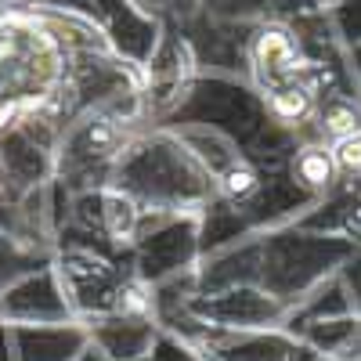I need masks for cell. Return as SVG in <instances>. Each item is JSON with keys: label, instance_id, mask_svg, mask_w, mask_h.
Here are the masks:
<instances>
[{"label": "cell", "instance_id": "38", "mask_svg": "<svg viewBox=\"0 0 361 361\" xmlns=\"http://www.w3.org/2000/svg\"><path fill=\"white\" fill-rule=\"evenodd\" d=\"M311 361H329V357H322V354H314V357H311Z\"/></svg>", "mask_w": 361, "mask_h": 361}, {"label": "cell", "instance_id": "8", "mask_svg": "<svg viewBox=\"0 0 361 361\" xmlns=\"http://www.w3.org/2000/svg\"><path fill=\"white\" fill-rule=\"evenodd\" d=\"M202 260L195 214H145L130 246V267L148 286H159L195 271Z\"/></svg>", "mask_w": 361, "mask_h": 361}, {"label": "cell", "instance_id": "29", "mask_svg": "<svg viewBox=\"0 0 361 361\" xmlns=\"http://www.w3.org/2000/svg\"><path fill=\"white\" fill-rule=\"evenodd\" d=\"M333 15V25H336V37L347 51L361 47V0H340V4L329 8Z\"/></svg>", "mask_w": 361, "mask_h": 361}, {"label": "cell", "instance_id": "12", "mask_svg": "<svg viewBox=\"0 0 361 361\" xmlns=\"http://www.w3.org/2000/svg\"><path fill=\"white\" fill-rule=\"evenodd\" d=\"M192 311L224 333H257V329H286L289 307L260 286H235L224 293L192 296Z\"/></svg>", "mask_w": 361, "mask_h": 361}, {"label": "cell", "instance_id": "39", "mask_svg": "<svg viewBox=\"0 0 361 361\" xmlns=\"http://www.w3.org/2000/svg\"><path fill=\"white\" fill-rule=\"evenodd\" d=\"M325 4H329V8H333V4H340V0H325Z\"/></svg>", "mask_w": 361, "mask_h": 361}, {"label": "cell", "instance_id": "16", "mask_svg": "<svg viewBox=\"0 0 361 361\" xmlns=\"http://www.w3.org/2000/svg\"><path fill=\"white\" fill-rule=\"evenodd\" d=\"M314 202L318 199H311L304 188H296V180L289 177L286 166H267L260 192L253 195L250 206L238 209V214L246 217V224L253 231H275V228L296 224Z\"/></svg>", "mask_w": 361, "mask_h": 361}, {"label": "cell", "instance_id": "35", "mask_svg": "<svg viewBox=\"0 0 361 361\" xmlns=\"http://www.w3.org/2000/svg\"><path fill=\"white\" fill-rule=\"evenodd\" d=\"M0 361H15V350H11V325L0 322Z\"/></svg>", "mask_w": 361, "mask_h": 361}, {"label": "cell", "instance_id": "13", "mask_svg": "<svg viewBox=\"0 0 361 361\" xmlns=\"http://www.w3.org/2000/svg\"><path fill=\"white\" fill-rule=\"evenodd\" d=\"M0 322L4 325H66V322H76L54 267H44L37 275H25L15 286L0 289Z\"/></svg>", "mask_w": 361, "mask_h": 361}, {"label": "cell", "instance_id": "37", "mask_svg": "<svg viewBox=\"0 0 361 361\" xmlns=\"http://www.w3.org/2000/svg\"><path fill=\"white\" fill-rule=\"evenodd\" d=\"M8 11H11V4H8V0H0V18H4Z\"/></svg>", "mask_w": 361, "mask_h": 361}, {"label": "cell", "instance_id": "27", "mask_svg": "<svg viewBox=\"0 0 361 361\" xmlns=\"http://www.w3.org/2000/svg\"><path fill=\"white\" fill-rule=\"evenodd\" d=\"M329 156L336 166V180L347 188H361V130L329 145Z\"/></svg>", "mask_w": 361, "mask_h": 361}, {"label": "cell", "instance_id": "22", "mask_svg": "<svg viewBox=\"0 0 361 361\" xmlns=\"http://www.w3.org/2000/svg\"><path fill=\"white\" fill-rule=\"evenodd\" d=\"M289 177L296 180V188H304L311 199H322L329 195L340 180H336V166H333V156H329V145L322 141H304L296 145V152L289 156L286 163Z\"/></svg>", "mask_w": 361, "mask_h": 361}, {"label": "cell", "instance_id": "23", "mask_svg": "<svg viewBox=\"0 0 361 361\" xmlns=\"http://www.w3.org/2000/svg\"><path fill=\"white\" fill-rule=\"evenodd\" d=\"M350 296L340 282V271L333 279H325L322 286H314L300 304L289 307V318H286V329L289 333H296V329H304V325H314V322H329V318H343L350 314Z\"/></svg>", "mask_w": 361, "mask_h": 361}, {"label": "cell", "instance_id": "31", "mask_svg": "<svg viewBox=\"0 0 361 361\" xmlns=\"http://www.w3.org/2000/svg\"><path fill=\"white\" fill-rule=\"evenodd\" d=\"M329 4L325 0H267V15L264 18H275V22H296V18H307L325 11Z\"/></svg>", "mask_w": 361, "mask_h": 361}, {"label": "cell", "instance_id": "24", "mask_svg": "<svg viewBox=\"0 0 361 361\" xmlns=\"http://www.w3.org/2000/svg\"><path fill=\"white\" fill-rule=\"evenodd\" d=\"M257 235L246 217L238 214L235 206H228L224 199H214L202 214H199V243H202V257L206 253H217L224 246H235V243H243V238Z\"/></svg>", "mask_w": 361, "mask_h": 361}, {"label": "cell", "instance_id": "3", "mask_svg": "<svg viewBox=\"0 0 361 361\" xmlns=\"http://www.w3.org/2000/svg\"><path fill=\"white\" fill-rule=\"evenodd\" d=\"M73 51L37 15L11 8L0 18V130L51 109L69 83Z\"/></svg>", "mask_w": 361, "mask_h": 361}, {"label": "cell", "instance_id": "25", "mask_svg": "<svg viewBox=\"0 0 361 361\" xmlns=\"http://www.w3.org/2000/svg\"><path fill=\"white\" fill-rule=\"evenodd\" d=\"M177 134H180V141H185L192 152H195V159L209 170V177H221L228 166H235L238 159H243V148H238L235 141H228L224 134H217V130H209V127H173ZM250 159V156H246Z\"/></svg>", "mask_w": 361, "mask_h": 361}, {"label": "cell", "instance_id": "19", "mask_svg": "<svg viewBox=\"0 0 361 361\" xmlns=\"http://www.w3.org/2000/svg\"><path fill=\"white\" fill-rule=\"evenodd\" d=\"M90 336L83 322L66 325H11L15 361H76Z\"/></svg>", "mask_w": 361, "mask_h": 361}, {"label": "cell", "instance_id": "7", "mask_svg": "<svg viewBox=\"0 0 361 361\" xmlns=\"http://www.w3.org/2000/svg\"><path fill=\"white\" fill-rule=\"evenodd\" d=\"M54 275L66 289L76 322L116 314L123 307V293L134 279V267L123 257H109L80 246H62L54 253Z\"/></svg>", "mask_w": 361, "mask_h": 361}, {"label": "cell", "instance_id": "34", "mask_svg": "<svg viewBox=\"0 0 361 361\" xmlns=\"http://www.w3.org/2000/svg\"><path fill=\"white\" fill-rule=\"evenodd\" d=\"M340 282H343V289L350 296V307L361 314V246H354V253L340 267Z\"/></svg>", "mask_w": 361, "mask_h": 361}, {"label": "cell", "instance_id": "11", "mask_svg": "<svg viewBox=\"0 0 361 361\" xmlns=\"http://www.w3.org/2000/svg\"><path fill=\"white\" fill-rule=\"evenodd\" d=\"M173 25L180 37L188 40L199 73H214V76H238L246 80V44H250V29L243 22H221L214 15H206L199 4L185 11Z\"/></svg>", "mask_w": 361, "mask_h": 361}, {"label": "cell", "instance_id": "2", "mask_svg": "<svg viewBox=\"0 0 361 361\" xmlns=\"http://www.w3.org/2000/svg\"><path fill=\"white\" fill-rule=\"evenodd\" d=\"M163 127H209L243 148L257 166H286L300 137L275 123L250 80L199 73L188 98Z\"/></svg>", "mask_w": 361, "mask_h": 361}, {"label": "cell", "instance_id": "28", "mask_svg": "<svg viewBox=\"0 0 361 361\" xmlns=\"http://www.w3.org/2000/svg\"><path fill=\"white\" fill-rule=\"evenodd\" d=\"M195 4L221 22H243V25H253L267 15V0H195Z\"/></svg>", "mask_w": 361, "mask_h": 361}, {"label": "cell", "instance_id": "9", "mask_svg": "<svg viewBox=\"0 0 361 361\" xmlns=\"http://www.w3.org/2000/svg\"><path fill=\"white\" fill-rule=\"evenodd\" d=\"M314 58L304 51V44L296 40V33L286 22L275 18H260L250 29V44H246V80L257 87L260 98L282 94V90L307 83L322 73Z\"/></svg>", "mask_w": 361, "mask_h": 361}, {"label": "cell", "instance_id": "26", "mask_svg": "<svg viewBox=\"0 0 361 361\" xmlns=\"http://www.w3.org/2000/svg\"><path fill=\"white\" fill-rule=\"evenodd\" d=\"M51 264H54V253L25 243V238H18L11 231H0V289L15 286L25 275H37V271H44Z\"/></svg>", "mask_w": 361, "mask_h": 361}, {"label": "cell", "instance_id": "21", "mask_svg": "<svg viewBox=\"0 0 361 361\" xmlns=\"http://www.w3.org/2000/svg\"><path fill=\"white\" fill-rule=\"evenodd\" d=\"M293 336H300L314 354L329 361H361V314L350 311L343 318H329L296 329Z\"/></svg>", "mask_w": 361, "mask_h": 361}, {"label": "cell", "instance_id": "30", "mask_svg": "<svg viewBox=\"0 0 361 361\" xmlns=\"http://www.w3.org/2000/svg\"><path fill=\"white\" fill-rule=\"evenodd\" d=\"M145 361H206V357H202L199 347H192L180 336H170V333L159 329V336H156V343H152V350H148Z\"/></svg>", "mask_w": 361, "mask_h": 361}, {"label": "cell", "instance_id": "6", "mask_svg": "<svg viewBox=\"0 0 361 361\" xmlns=\"http://www.w3.org/2000/svg\"><path fill=\"white\" fill-rule=\"evenodd\" d=\"M80 112H112L145 130L148 123H145V105H141V69L123 62L105 44L73 51L69 83L62 90L66 123Z\"/></svg>", "mask_w": 361, "mask_h": 361}, {"label": "cell", "instance_id": "17", "mask_svg": "<svg viewBox=\"0 0 361 361\" xmlns=\"http://www.w3.org/2000/svg\"><path fill=\"white\" fill-rule=\"evenodd\" d=\"M83 325H87L90 347H98L109 361H145L152 343H156V336H159V325L148 314L116 311V314L90 318Z\"/></svg>", "mask_w": 361, "mask_h": 361}, {"label": "cell", "instance_id": "18", "mask_svg": "<svg viewBox=\"0 0 361 361\" xmlns=\"http://www.w3.org/2000/svg\"><path fill=\"white\" fill-rule=\"evenodd\" d=\"M257 282H260V231L235 246L206 253L195 267V296L224 293L235 286H257Z\"/></svg>", "mask_w": 361, "mask_h": 361}, {"label": "cell", "instance_id": "5", "mask_svg": "<svg viewBox=\"0 0 361 361\" xmlns=\"http://www.w3.org/2000/svg\"><path fill=\"white\" fill-rule=\"evenodd\" d=\"M137 130L141 127L127 123V119H119L112 112L73 116L54 145V180L69 195L109 188L112 173Z\"/></svg>", "mask_w": 361, "mask_h": 361}, {"label": "cell", "instance_id": "4", "mask_svg": "<svg viewBox=\"0 0 361 361\" xmlns=\"http://www.w3.org/2000/svg\"><path fill=\"white\" fill-rule=\"evenodd\" d=\"M354 253L350 243L333 235H314L304 228L260 231V289L279 296L286 307L300 304L314 286L333 279Z\"/></svg>", "mask_w": 361, "mask_h": 361}, {"label": "cell", "instance_id": "14", "mask_svg": "<svg viewBox=\"0 0 361 361\" xmlns=\"http://www.w3.org/2000/svg\"><path fill=\"white\" fill-rule=\"evenodd\" d=\"M90 18L102 29L105 44L137 69L152 58L163 37V22L134 8L130 0H90Z\"/></svg>", "mask_w": 361, "mask_h": 361}, {"label": "cell", "instance_id": "20", "mask_svg": "<svg viewBox=\"0 0 361 361\" xmlns=\"http://www.w3.org/2000/svg\"><path fill=\"white\" fill-rule=\"evenodd\" d=\"M296 228L314 231V235H333L350 246H361V188L336 185L296 221Z\"/></svg>", "mask_w": 361, "mask_h": 361}, {"label": "cell", "instance_id": "33", "mask_svg": "<svg viewBox=\"0 0 361 361\" xmlns=\"http://www.w3.org/2000/svg\"><path fill=\"white\" fill-rule=\"evenodd\" d=\"M130 4L141 8L145 15L159 18V22L166 25V22H177L185 11H192V8H195V0H130Z\"/></svg>", "mask_w": 361, "mask_h": 361}, {"label": "cell", "instance_id": "15", "mask_svg": "<svg viewBox=\"0 0 361 361\" xmlns=\"http://www.w3.org/2000/svg\"><path fill=\"white\" fill-rule=\"evenodd\" d=\"M206 361H311L314 350L289 329H257V333H224L209 329L202 340Z\"/></svg>", "mask_w": 361, "mask_h": 361}, {"label": "cell", "instance_id": "36", "mask_svg": "<svg viewBox=\"0 0 361 361\" xmlns=\"http://www.w3.org/2000/svg\"><path fill=\"white\" fill-rule=\"evenodd\" d=\"M347 62H350V73H354V80H357V87H361V47L347 51Z\"/></svg>", "mask_w": 361, "mask_h": 361}, {"label": "cell", "instance_id": "10", "mask_svg": "<svg viewBox=\"0 0 361 361\" xmlns=\"http://www.w3.org/2000/svg\"><path fill=\"white\" fill-rule=\"evenodd\" d=\"M199 80L195 54L188 40L173 25H163V37L152 51V58L141 66V105H145V123L163 127L166 119L180 109L188 98L192 83Z\"/></svg>", "mask_w": 361, "mask_h": 361}, {"label": "cell", "instance_id": "1", "mask_svg": "<svg viewBox=\"0 0 361 361\" xmlns=\"http://www.w3.org/2000/svg\"><path fill=\"white\" fill-rule=\"evenodd\" d=\"M112 188L127 192L145 214H202L217 185L173 127H145L127 145L112 173Z\"/></svg>", "mask_w": 361, "mask_h": 361}, {"label": "cell", "instance_id": "32", "mask_svg": "<svg viewBox=\"0 0 361 361\" xmlns=\"http://www.w3.org/2000/svg\"><path fill=\"white\" fill-rule=\"evenodd\" d=\"M11 8L22 11H37V15H51V11H73V15H87L90 18V0H8Z\"/></svg>", "mask_w": 361, "mask_h": 361}]
</instances>
